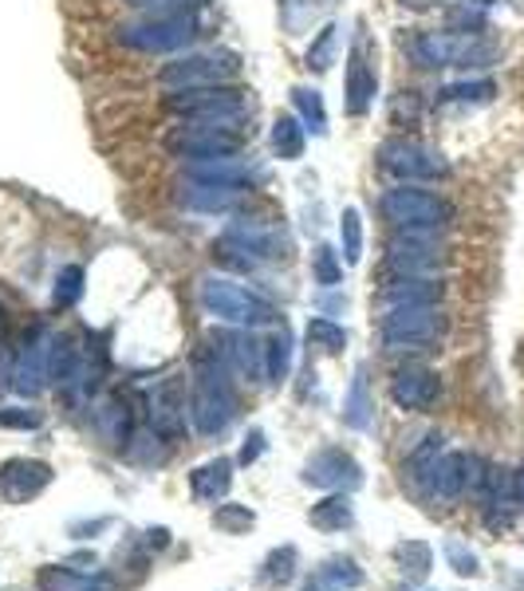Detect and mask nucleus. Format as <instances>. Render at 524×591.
Returning <instances> with one entry per match:
<instances>
[{
	"mask_svg": "<svg viewBox=\"0 0 524 591\" xmlns=\"http://www.w3.org/2000/svg\"><path fill=\"white\" fill-rule=\"evenodd\" d=\"M0 320H4V312H0Z\"/></svg>",
	"mask_w": 524,
	"mask_h": 591,
	"instance_id": "e2e57ef3",
	"label": "nucleus"
},
{
	"mask_svg": "<svg viewBox=\"0 0 524 591\" xmlns=\"http://www.w3.org/2000/svg\"><path fill=\"white\" fill-rule=\"evenodd\" d=\"M343 422L351 430H371L375 422V403H371V391H366V371L359 367L351 386H347V398H343Z\"/></svg>",
	"mask_w": 524,
	"mask_h": 591,
	"instance_id": "f704fd0d",
	"label": "nucleus"
},
{
	"mask_svg": "<svg viewBox=\"0 0 524 591\" xmlns=\"http://www.w3.org/2000/svg\"><path fill=\"white\" fill-rule=\"evenodd\" d=\"M91 426L100 433V442L123 450L127 438L135 433V410H130L127 394H107V398H100V403L91 406Z\"/></svg>",
	"mask_w": 524,
	"mask_h": 591,
	"instance_id": "b1692460",
	"label": "nucleus"
},
{
	"mask_svg": "<svg viewBox=\"0 0 524 591\" xmlns=\"http://www.w3.org/2000/svg\"><path fill=\"white\" fill-rule=\"evenodd\" d=\"M379 217L395 233H445L457 221V206L438 189L395 182L379 194Z\"/></svg>",
	"mask_w": 524,
	"mask_h": 591,
	"instance_id": "f03ea898",
	"label": "nucleus"
},
{
	"mask_svg": "<svg viewBox=\"0 0 524 591\" xmlns=\"http://www.w3.org/2000/svg\"><path fill=\"white\" fill-rule=\"evenodd\" d=\"M268 147L280 162H300L307 150V127L296 115H277L272 123V135H268Z\"/></svg>",
	"mask_w": 524,
	"mask_h": 591,
	"instance_id": "c756f323",
	"label": "nucleus"
},
{
	"mask_svg": "<svg viewBox=\"0 0 524 591\" xmlns=\"http://www.w3.org/2000/svg\"><path fill=\"white\" fill-rule=\"evenodd\" d=\"M253 524H257V512L248 505H218V512H213V529L225 532V536H241Z\"/></svg>",
	"mask_w": 524,
	"mask_h": 591,
	"instance_id": "a18cd8bd",
	"label": "nucleus"
},
{
	"mask_svg": "<svg viewBox=\"0 0 524 591\" xmlns=\"http://www.w3.org/2000/svg\"><path fill=\"white\" fill-rule=\"evenodd\" d=\"M516 497H521V505H524V462H521V470H516Z\"/></svg>",
	"mask_w": 524,
	"mask_h": 591,
	"instance_id": "13d9d810",
	"label": "nucleus"
},
{
	"mask_svg": "<svg viewBox=\"0 0 524 591\" xmlns=\"http://www.w3.org/2000/svg\"><path fill=\"white\" fill-rule=\"evenodd\" d=\"M442 453H445V438L442 433H426L422 442L415 445V450L406 453V462H403V477L415 489H422L426 493V485H430V477H434V470H438V462H442Z\"/></svg>",
	"mask_w": 524,
	"mask_h": 591,
	"instance_id": "bb28decb",
	"label": "nucleus"
},
{
	"mask_svg": "<svg viewBox=\"0 0 524 591\" xmlns=\"http://www.w3.org/2000/svg\"><path fill=\"white\" fill-rule=\"evenodd\" d=\"M139 541H142V548H147V552H162L170 544V529H162V524H159V529H147Z\"/></svg>",
	"mask_w": 524,
	"mask_h": 591,
	"instance_id": "5fc2aeb1",
	"label": "nucleus"
},
{
	"mask_svg": "<svg viewBox=\"0 0 524 591\" xmlns=\"http://www.w3.org/2000/svg\"><path fill=\"white\" fill-rule=\"evenodd\" d=\"M379 308H410V304H442L445 285L438 276H383L375 292Z\"/></svg>",
	"mask_w": 524,
	"mask_h": 591,
	"instance_id": "412c9836",
	"label": "nucleus"
},
{
	"mask_svg": "<svg viewBox=\"0 0 524 591\" xmlns=\"http://www.w3.org/2000/svg\"><path fill=\"white\" fill-rule=\"evenodd\" d=\"M75 359H80V335L71 332H51V351H48V383L60 386L63 379L71 374V367H75Z\"/></svg>",
	"mask_w": 524,
	"mask_h": 591,
	"instance_id": "c9c22d12",
	"label": "nucleus"
},
{
	"mask_svg": "<svg viewBox=\"0 0 524 591\" xmlns=\"http://www.w3.org/2000/svg\"><path fill=\"white\" fill-rule=\"evenodd\" d=\"M71 564H95V556H91V552H75V556H71Z\"/></svg>",
	"mask_w": 524,
	"mask_h": 591,
	"instance_id": "bf43d9fd",
	"label": "nucleus"
},
{
	"mask_svg": "<svg viewBox=\"0 0 524 591\" xmlns=\"http://www.w3.org/2000/svg\"><path fill=\"white\" fill-rule=\"evenodd\" d=\"M213 344L225 355V363L248 379V383H265V344H260L253 327H233V332H213Z\"/></svg>",
	"mask_w": 524,
	"mask_h": 591,
	"instance_id": "aec40b11",
	"label": "nucleus"
},
{
	"mask_svg": "<svg viewBox=\"0 0 524 591\" xmlns=\"http://www.w3.org/2000/svg\"><path fill=\"white\" fill-rule=\"evenodd\" d=\"M110 367V351H107V335H88L80 344V359L71 367V374L63 379L56 391L63 394L68 406H88L95 394H100L103 379H107Z\"/></svg>",
	"mask_w": 524,
	"mask_h": 591,
	"instance_id": "ddd939ff",
	"label": "nucleus"
},
{
	"mask_svg": "<svg viewBox=\"0 0 524 591\" xmlns=\"http://www.w3.org/2000/svg\"><path fill=\"white\" fill-rule=\"evenodd\" d=\"M450 332V315L442 304H410V308H386L379 315V339L383 351H430L442 344Z\"/></svg>",
	"mask_w": 524,
	"mask_h": 591,
	"instance_id": "0eeeda50",
	"label": "nucleus"
},
{
	"mask_svg": "<svg viewBox=\"0 0 524 591\" xmlns=\"http://www.w3.org/2000/svg\"><path fill=\"white\" fill-rule=\"evenodd\" d=\"M186 414H189V403H186V379H182V374H170V379L154 383V391L147 394V418L170 445L186 438Z\"/></svg>",
	"mask_w": 524,
	"mask_h": 591,
	"instance_id": "dca6fc26",
	"label": "nucleus"
},
{
	"mask_svg": "<svg viewBox=\"0 0 524 591\" xmlns=\"http://www.w3.org/2000/svg\"><path fill=\"white\" fill-rule=\"evenodd\" d=\"M319 0H280V20H284L288 36H300L304 20H312Z\"/></svg>",
	"mask_w": 524,
	"mask_h": 591,
	"instance_id": "8fccbe9b",
	"label": "nucleus"
},
{
	"mask_svg": "<svg viewBox=\"0 0 524 591\" xmlns=\"http://www.w3.org/2000/svg\"><path fill=\"white\" fill-rule=\"evenodd\" d=\"M206 36L201 12H162V16H139L115 28V44L139 56H178Z\"/></svg>",
	"mask_w": 524,
	"mask_h": 591,
	"instance_id": "7ed1b4c3",
	"label": "nucleus"
},
{
	"mask_svg": "<svg viewBox=\"0 0 524 591\" xmlns=\"http://www.w3.org/2000/svg\"><path fill=\"white\" fill-rule=\"evenodd\" d=\"M44 414L32 406H0V430H40Z\"/></svg>",
	"mask_w": 524,
	"mask_h": 591,
	"instance_id": "09e8293b",
	"label": "nucleus"
},
{
	"mask_svg": "<svg viewBox=\"0 0 524 591\" xmlns=\"http://www.w3.org/2000/svg\"><path fill=\"white\" fill-rule=\"evenodd\" d=\"M40 591H123L119 583L110 580V576H83V571H71V568H40L36 576Z\"/></svg>",
	"mask_w": 524,
	"mask_h": 591,
	"instance_id": "cd10ccee",
	"label": "nucleus"
},
{
	"mask_svg": "<svg viewBox=\"0 0 524 591\" xmlns=\"http://www.w3.org/2000/svg\"><path fill=\"white\" fill-rule=\"evenodd\" d=\"M292 107H296V118L312 130V135H327V107H324V95H319L316 88L296 83V88H292Z\"/></svg>",
	"mask_w": 524,
	"mask_h": 591,
	"instance_id": "4c0bfd02",
	"label": "nucleus"
},
{
	"mask_svg": "<svg viewBox=\"0 0 524 591\" xmlns=\"http://www.w3.org/2000/svg\"><path fill=\"white\" fill-rule=\"evenodd\" d=\"M324 576H331V580L339 583V591H356V588H363V568H359L351 556H327L324 560Z\"/></svg>",
	"mask_w": 524,
	"mask_h": 591,
	"instance_id": "49530a36",
	"label": "nucleus"
},
{
	"mask_svg": "<svg viewBox=\"0 0 524 591\" xmlns=\"http://www.w3.org/2000/svg\"><path fill=\"white\" fill-rule=\"evenodd\" d=\"M209 256H213V265L218 268L237 273V276H253L260 268V256L253 253L245 241H237L233 233H221L218 241H213V248H209Z\"/></svg>",
	"mask_w": 524,
	"mask_h": 591,
	"instance_id": "7c9ffc66",
	"label": "nucleus"
},
{
	"mask_svg": "<svg viewBox=\"0 0 524 591\" xmlns=\"http://www.w3.org/2000/svg\"><path fill=\"white\" fill-rule=\"evenodd\" d=\"M139 16H162V12H201L209 0H127Z\"/></svg>",
	"mask_w": 524,
	"mask_h": 591,
	"instance_id": "de8ad7c7",
	"label": "nucleus"
},
{
	"mask_svg": "<svg viewBox=\"0 0 524 591\" xmlns=\"http://www.w3.org/2000/svg\"><path fill=\"white\" fill-rule=\"evenodd\" d=\"M241 403L233 391V367L218 347H201L194 355V374H189V426L201 438H218L233 426Z\"/></svg>",
	"mask_w": 524,
	"mask_h": 591,
	"instance_id": "f257e3e1",
	"label": "nucleus"
},
{
	"mask_svg": "<svg viewBox=\"0 0 524 591\" xmlns=\"http://www.w3.org/2000/svg\"><path fill=\"white\" fill-rule=\"evenodd\" d=\"M300 591H339V583L331 580V576H324V571H312V576H307L304 588H300Z\"/></svg>",
	"mask_w": 524,
	"mask_h": 591,
	"instance_id": "6e6d98bb",
	"label": "nucleus"
},
{
	"mask_svg": "<svg viewBox=\"0 0 524 591\" xmlns=\"http://www.w3.org/2000/svg\"><path fill=\"white\" fill-rule=\"evenodd\" d=\"M422 115H426L422 91H398V95L391 99V123H395L398 130H415L418 123H422Z\"/></svg>",
	"mask_w": 524,
	"mask_h": 591,
	"instance_id": "c03bdc74",
	"label": "nucleus"
},
{
	"mask_svg": "<svg viewBox=\"0 0 524 591\" xmlns=\"http://www.w3.org/2000/svg\"><path fill=\"white\" fill-rule=\"evenodd\" d=\"M312 529L319 532H343L356 524V505H351V497L347 493H331V497H324L319 505H312Z\"/></svg>",
	"mask_w": 524,
	"mask_h": 591,
	"instance_id": "473e14b6",
	"label": "nucleus"
},
{
	"mask_svg": "<svg viewBox=\"0 0 524 591\" xmlns=\"http://www.w3.org/2000/svg\"><path fill=\"white\" fill-rule=\"evenodd\" d=\"M229 489H233V462L229 457H209V462H201L198 470L189 473V493L201 505L225 501Z\"/></svg>",
	"mask_w": 524,
	"mask_h": 591,
	"instance_id": "393cba45",
	"label": "nucleus"
},
{
	"mask_svg": "<svg viewBox=\"0 0 524 591\" xmlns=\"http://www.w3.org/2000/svg\"><path fill=\"white\" fill-rule=\"evenodd\" d=\"M300 482L327 493H356L363 485V465L347 450H339V445H324V450H316L304 462Z\"/></svg>",
	"mask_w": 524,
	"mask_h": 591,
	"instance_id": "2eb2a0df",
	"label": "nucleus"
},
{
	"mask_svg": "<svg viewBox=\"0 0 524 591\" xmlns=\"http://www.w3.org/2000/svg\"><path fill=\"white\" fill-rule=\"evenodd\" d=\"M304 335H307V347L319 355H343V347H347V332L336 324V320H327V315H312Z\"/></svg>",
	"mask_w": 524,
	"mask_h": 591,
	"instance_id": "58836bf2",
	"label": "nucleus"
},
{
	"mask_svg": "<svg viewBox=\"0 0 524 591\" xmlns=\"http://www.w3.org/2000/svg\"><path fill=\"white\" fill-rule=\"evenodd\" d=\"M403 591H410V588H403ZM422 591H434V588H422Z\"/></svg>",
	"mask_w": 524,
	"mask_h": 591,
	"instance_id": "680f3d73",
	"label": "nucleus"
},
{
	"mask_svg": "<svg viewBox=\"0 0 524 591\" xmlns=\"http://www.w3.org/2000/svg\"><path fill=\"white\" fill-rule=\"evenodd\" d=\"M51 465L40 457H12V462L0 465V501L9 505H28L36 501L44 489L51 485Z\"/></svg>",
	"mask_w": 524,
	"mask_h": 591,
	"instance_id": "a211bd4d",
	"label": "nucleus"
},
{
	"mask_svg": "<svg viewBox=\"0 0 524 591\" xmlns=\"http://www.w3.org/2000/svg\"><path fill=\"white\" fill-rule=\"evenodd\" d=\"M296 568H300V552L292 548V544H280V548H272L265 556V564H260V571H257V583L265 591H277V588H284V583L296 580Z\"/></svg>",
	"mask_w": 524,
	"mask_h": 591,
	"instance_id": "2f4dec72",
	"label": "nucleus"
},
{
	"mask_svg": "<svg viewBox=\"0 0 524 591\" xmlns=\"http://www.w3.org/2000/svg\"><path fill=\"white\" fill-rule=\"evenodd\" d=\"M83 280H88V273L80 265H63L60 276H56V288H51V308L56 312H71L83 300Z\"/></svg>",
	"mask_w": 524,
	"mask_h": 591,
	"instance_id": "ea45409f",
	"label": "nucleus"
},
{
	"mask_svg": "<svg viewBox=\"0 0 524 591\" xmlns=\"http://www.w3.org/2000/svg\"><path fill=\"white\" fill-rule=\"evenodd\" d=\"M241 68H245V63H241V51L201 48V51H186V56H174L170 63H162L159 83L166 91L209 88V83H237Z\"/></svg>",
	"mask_w": 524,
	"mask_h": 591,
	"instance_id": "1a4fd4ad",
	"label": "nucleus"
},
{
	"mask_svg": "<svg viewBox=\"0 0 524 591\" xmlns=\"http://www.w3.org/2000/svg\"><path fill=\"white\" fill-rule=\"evenodd\" d=\"M110 529V517H95V521H71L68 536H75V541H91V536H100V532Z\"/></svg>",
	"mask_w": 524,
	"mask_h": 591,
	"instance_id": "864d4df0",
	"label": "nucleus"
},
{
	"mask_svg": "<svg viewBox=\"0 0 524 591\" xmlns=\"http://www.w3.org/2000/svg\"><path fill=\"white\" fill-rule=\"evenodd\" d=\"M312 280L319 288H336L343 280V253H336L331 245L312 248Z\"/></svg>",
	"mask_w": 524,
	"mask_h": 591,
	"instance_id": "37998d69",
	"label": "nucleus"
},
{
	"mask_svg": "<svg viewBox=\"0 0 524 591\" xmlns=\"http://www.w3.org/2000/svg\"><path fill=\"white\" fill-rule=\"evenodd\" d=\"M48 351H51V332L44 324H32L21 335V347L12 351V371H9V386L21 398H36L48 386Z\"/></svg>",
	"mask_w": 524,
	"mask_h": 591,
	"instance_id": "f8f14e48",
	"label": "nucleus"
},
{
	"mask_svg": "<svg viewBox=\"0 0 524 591\" xmlns=\"http://www.w3.org/2000/svg\"><path fill=\"white\" fill-rule=\"evenodd\" d=\"M253 91L241 83H209V88L166 91L162 111L174 118H206V123H248Z\"/></svg>",
	"mask_w": 524,
	"mask_h": 591,
	"instance_id": "423d86ee",
	"label": "nucleus"
},
{
	"mask_svg": "<svg viewBox=\"0 0 524 591\" xmlns=\"http://www.w3.org/2000/svg\"><path fill=\"white\" fill-rule=\"evenodd\" d=\"M336 59H339V24L327 20L324 28L312 36V44H307L304 68L312 71V76H327V71L336 68Z\"/></svg>",
	"mask_w": 524,
	"mask_h": 591,
	"instance_id": "72a5a7b5",
	"label": "nucleus"
},
{
	"mask_svg": "<svg viewBox=\"0 0 524 591\" xmlns=\"http://www.w3.org/2000/svg\"><path fill=\"white\" fill-rule=\"evenodd\" d=\"M375 170L386 177H395V182H415V186L450 177V162L442 158V150L415 135H403V130L383 138L375 147Z\"/></svg>",
	"mask_w": 524,
	"mask_h": 591,
	"instance_id": "6e6552de",
	"label": "nucleus"
},
{
	"mask_svg": "<svg viewBox=\"0 0 524 591\" xmlns=\"http://www.w3.org/2000/svg\"><path fill=\"white\" fill-rule=\"evenodd\" d=\"M123 453H127V462L142 465V470H159V465H166V457H170V442L154 430V426H139V430L127 438Z\"/></svg>",
	"mask_w": 524,
	"mask_h": 591,
	"instance_id": "c85d7f7f",
	"label": "nucleus"
},
{
	"mask_svg": "<svg viewBox=\"0 0 524 591\" xmlns=\"http://www.w3.org/2000/svg\"><path fill=\"white\" fill-rule=\"evenodd\" d=\"M379 95V48L375 36L359 24L351 48H347V76H343V107L351 118H363L375 107Z\"/></svg>",
	"mask_w": 524,
	"mask_h": 591,
	"instance_id": "9d476101",
	"label": "nucleus"
},
{
	"mask_svg": "<svg viewBox=\"0 0 524 591\" xmlns=\"http://www.w3.org/2000/svg\"><path fill=\"white\" fill-rule=\"evenodd\" d=\"M450 265L442 233H395L386 241L383 276H434Z\"/></svg>",
	"mask_w": 524,
	"mask_h": 591,
	"instance_id": "9b49d317",
	"label": "nucleus"
},
{
	"mask_svg": "<svg viewBox=\"0 0 524 591\" xmlns=\"http://www.w3.org/2000/svg\"><path fill=\"white\" fill-rule=\"evenodd\" d=\"M438 398H442V379H438V371H430V367L406 363L391 374V403H395L398 410L426 414V410H434Z\"/></svg>",
	"mask_w": 524,
	"mask_h": 591,
	"instance_id": "f3484780",
	"label": "nucleus"
},
{
	"mask_svg": "<svg viewBox=\"0 0 524 591\" xmlns=\"http://www.w3.org/2000/svg\"><path fill=\"white\" fill-rule=\"evenodd\" d=\"M178 206L189 213H206V217H237L248 206L245 189H225V186H206V182H189L178 189Z\"/></svg>",
	"mask_w": 524,
	"mask_h": 591,
	"instance_id": "4be33fe9",
	"label": "nucleus"
},
{
	"mask_svg": "<svg viewBox=\"0 0 524 591\" xmlns=\"http://www.w3.org/2000/svg\"><path fill=\"white\" fill-rule=\"evenodd\" d=\"M485 470L489 465L477 457V453H465V450H445L442 462H438L434 477H430V485H426V497H434V501L450 505L457 501L462 493H481L485 485Z\"/></svg>",
	"mask_w": 524,
	"mask_h": 591,
	"instance_id": "4468645a",
	"label": "nucleus"
},
{
	"mask_svg": "<svg viewBox=\"0 0 524 591\" xmlns=\"http://www.w3.org/2000/svg\"><path fill=\"white\" fill-rule=\"evenodd\" d=\"M339 248H343V265L363 260V213L356 206H347L339 217Z\"/></svg>",
	"mask_w": 524,
	"mask_h": 591,
	"instance_id": "a19ab883",
	"label": "nucleus"
},
{
	"mask_svg": "<svg viewBox=\"0 0 524 591\" xmlns=\"http://www.w3.org/2000/svg\"><path fill=\"white\" fill-rule=\"evenodd\" d=\"M288 371H292V332L280 324L265 344V379L268 383H284Z\"/></svg>",
	"mask_w": 524,
	"mask_h": 591,
	"instance_id": "e433bc0d",
	"label": "nucleus"
},
{
	"mask_svg": "<svg viewBox=\"0 0 524 591\" xmlns=\"http://www.w3.org/2000/svg\"><path fill=\"white\" fill-rule=\"evenodd\" d=\"M497 99V83L489 76L474 79H454L445 88L434 91V107H485Z\"/></svg>",
	"mask_w": 524,
	"mask_h": 591,
	"instance_id": "a878e982",
	"label": "nucleus"
},
{
	"mask_svg": "<svg viewBox=\"0 0 524 591\" xmlns=\"http://www.w3.org/2000/svg\"><path fill=\"white\" fill-rule=\"evenodd\" d=\"M162 147L182 162H213V158H237L248 147L245 123H206V118H178L166 130Z\"/></svg>",
	"mask_w": 524,
	"mask_h": 591,
	"instance_id": "20e7f679",
	"label": "nucleus"
},
{
	"mask_svg": "<svg viewBox=\"0 0 524 591\" xmlns=\"http://www.w3.org/2000/svg\"><path fill=\"white\" fill-rule=\"evenodd\" d=\"M198 300L206 315L233 327H268L280 320V308L268 296L253 292V288L229 280V276H206L198 285Z\"/></svg>",
	"mask_w": 524,
	"mask_h": 591,
	"instance_id": "39448f33",
	"label": "nucleus"
},
{
	"mask_svg": "<svg viewBox=\"0 0 524 591\" xmlns=\"http://www.w3.org/2000/svg\"><path fill=\"white\" fill-rule=\"evenodd\" d=\"M186 177L189 182H206V186H225V189H253L265 182V170L257 162H248L245 154L237 158H213V162H189L186 166Z\"/></svg>",
	"mask_w": 524,
	"mask_h": 591,
	"instance_id": "6ab92c4d",
	"label": "nucleus"
},
{
	"mask_svg": "<svg viewBox=\"0 0 524 591\" xmlns=\"http://www.w3.org/2000/svg\"><path fill=\"white\" fill-rule=\"evenodd\" d=\"M513 591H524V576H516L513 580Z\"/></svg>",
	"mask_w": 524,
	"mask_h": 591,
	"instance_id": "052dcab7",
	"label": "nucleus"
},
{
	"mask_svg": "<svg viewBox=\"0 0 524 591\" xmlns=\"http://www.w3.org/2000/svg\"><path fill=\"white\" fill-rule=\"evenodd\" d=\"M398 51H403L406 63H415L418 71H445L450 68V32L406 28L398 32Z\"/></svg>",
	"mask_w": 524,
	"mask_h": 591,
	"instance_id": "5701e85b",
	"label": "nucleus"
},
{
	"mask_svg": "<svg viewBox=\"0 0 524 591\" xmlns=\"http://www.w3.org/2000/svg\"><path fill=\"white\" fill-rule=\"evenodd\" d=\"M445 560H450V568H454L457 576H477V571H481V564H477V556L469 552V544L462 541H445Z\"/></svg>",
	"mask_w": 524,
	"mask_h": 591,
	"instance_id": "3c124183",
	"label": "nucleus"
},
{
	"mask_svg": "<svg viewBox=\"0 0 524 591\" xmlns=\"http://www.w3.org/2000/svg\"><path fill=\"white\" fill-rule=\"evenodd\" d=\"M260 453H265V430H260V426H253V430L245 433V442H241L237 465H253Z\"/></svg>",
	"mask_w": 524,
	"mask_h": 591,
	"instance_id": "603ef678",
	"label": "nucleus"
},
{
	"mask_svg": "<svg viewBox=\"0 0 524 591\" xmlns=\"http://www.w3.org/2000/svg\"><path fill=\"white\" fill-rule=\"evenodd\" d=\"M395 560L410 580L422 583L426 576H430V568H434V552H430V544H422V541H403L395 548Z\"/></svg>",
	"mask_w": 524,
	"mask_h": 591,
	"instance_id": "79ce46f5",
	"label": "nucleus"
},
{
	"mask_svg": "<svg viewBox=\"0 0 524 591\" xmlns=\"http://www.w3.org/2000/svg\"><path fill=\"white\" fill-rule=\"evenodd\" d=\"M406 12H430V9H445V4H454V0H398Z\"/></svg>",
	"mask_w": 524,
	"mask_h": 591,
	"instance_id": "4d7b16f0",
	"label": "nucleus"
}]
</instances>
